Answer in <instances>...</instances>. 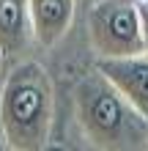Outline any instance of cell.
<instances>
[{"instance_id": "cell-5", "label": "cell", "mask_w": 148, "mask_h": 151, "mask_svg": "<svg viewBox=\"0 0 148 151\" xmlns=\"http://www.w3.org/2000/svg\"><path fill=\"white\" fill-rule=\"evenodd\" d=\"M33 39L41 47H55L74 22V0H28Z\"/></svg>"}, {"instance_id": "cell-3", "label": "cell", "mask_w": 148, "mask_h": 151, "mask_svg": "<svg viewBox=\"0 0 148 151\" xmlns=\"http://www.w3.org/2000/svg\"><path fill=\"white\" fill-rule=\"evenodd\" d=\"M88 41L99 58L145 52L137 0H99L88 17Z\"/></svg>"}, {"instance_id": "cell-2", "label": "cell", "mask_w": 148, "mask_h": 151, "mask_svg": "<svg viewBox=\"0 0 148 151\" xmlns=\"http://www.w3.org/2000/svg\"><path fill=\"white\" fill-rule=\"evenodd\" d=\"M74 113L88 146L102 151L148 148V121L99 69L74 88Z\"/></svg>"}, {"instance_id": "cell-4", "label": "cell", "mask_w": 148, "mask_h": 151, "mask_svg": "<svg viewBox=\"0 0 148 151\" xmlns=\"http://www.w3.org/2000/svg\"><path fill=\"white\" fill-rule=\"evenodd\" d=\"M96 69L148 121V52L126 55V58H99Z\"/></svg>"}, {"instance_id": "cell-9", "label": "cell", "mask_w": 148, "mask_h": 151, "mask_svg": "<svg viewBox=\"0 0 148 151\" xmlns=\"http://www.w3.org/2000/svg\"><path fill=\"white\" fill-rule=\"evenodd\" d=\"M137 3H148V0H137Z\"/></svg>"}, {"instance_id": "cell-8", "label": "cell", "mask_w": 148, "mask_h": 151, "mask_svg": "<svg viewBox=\"0 0 148 151\" xmlns=\"http://www.w3.org/2000/svg\"><path fill=\"white\" fill-rule=\"evenodd\" d=\"M3 60H6V52L0 50V69H3Z\"/></svg>"}, {"instance_id": "cell-7", "label": "cell", "mask_w": 148, "mask_h": 151, "mask_svg": "<svg viewBox=\"0 0 148 151\" xmlns=\"http://www.w3.org/2000/svg\"><path fill=\"white\" fill-rule=\"evenodd\" d=\"M140 28H143V44L148 52V3H140Z\"/></svg>"}, {"instance_id": "cell-1", "label": "cell", "mask_w": 148, "mask_h": 151, "mask_svg": "<svg viewBox=\"0 0 148 151\" xmlns=\"http://www.w3.org/2000/svg\"><path fill=\"white\" fill-rule=\"evenodd\" d=\"M55 121V88L36 60L11 66L0 88V132L11 151H41L49 146Z\"/></svg>"}, {"instance_id": "cell-6", "label": "cell", "mask_w": 148, "mask_h": 151, "mask_svg": "<svg viewBox=\"0 0 148 151\" xmlns=\"http://www.w3.org/2000/svg\"><path fill=\"white\" fill-rule=\"evenodd\" d=\"M30 36V3L28 0H0V50L6 52V58L22 52Z\"/></svg>"}]
</instances>
